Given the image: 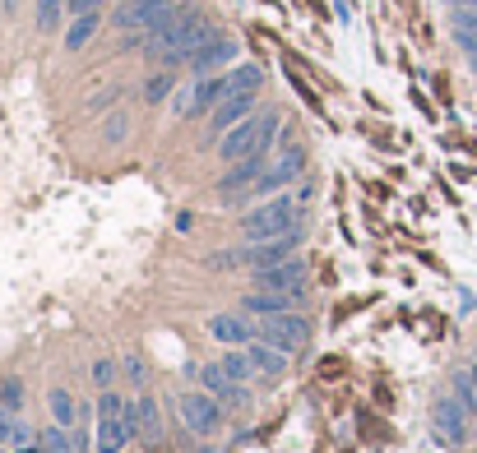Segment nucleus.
I'll list each match as a JSON object with an SVG mask.
<instances>
[{
    "label": "nucleus",
    "mask_w": 477,
    "mask_h": 453,
    "mask_svg": "<svg viewBox=\"0 0 477 453\" xmlns=\"http://www.w3.org/2000/svg\"><path fill=\"white\" fill-rule=\"evenodd\" d=\"M468 60H472V69H477V56H468Z\"/></svg>",
    "instance_id": "58836bf2"
},
{
    "label": "nucleus",
    "mask_w": 477,
    "mask_h": 453,
    "mask_svg": "<svg viewBox=\"0 0 477 453\" xmlns=\"http://www.w3.org/2000/svg\"><path fill=\"white\" fill-rule=\"evenodd\" d=\"M264 172H269V153H250V158H241V163H228V176L218 181V195H223V199H228V195H241V190L260 185Z\"/></svg>",
    "instance_id": "ddd939ff"
},
{
    "label": "nucleus",
    "mask_w": 477,
    "mask_h": 453,
    "mask_svg": "<svg viewBox=\"0 0 477 453\" xmlns=\"http://www.w3.org/2000/svg\"><path fill=\"white\" fill-rule=\"evenodd\" d=\"M260 84H264V69H260V65H237V69H228V93H260Z\"/></svg>",
    "instance_id": "4be33fe9"
},
{
    "label": "nucleus",
    "mask_w": 477,
    "mask_h": 453,
    "mask_svg": "<svg viewBox=\"0 0 477 453\" xmlns=\"http://www.w3.org/2000/svg\"><path fill=\"white\" fill-rule=\"evenodd\" d=\"M209 37H218V28L209 19H204L195 5H176L158 28L144 33V51H149L154 65L172 69V65H190V56L209 42Z\"/></svg>",
    "instance_id": "f257e3e1"
},
{
    "label": "nucleus",
    "mask_w": 477,
    "mask_h": 453,
    "mask_svg": "<svg viewBox=\"0 0 477 453\" xmlns=\"http://www.w3.org/2000/svg\"><path fill=\"white\" fill-rule=\"evenodd\" d=\"M125 407H130V403H121V394H111V389L98 398V416H107V412H125Z\"/></svg>",
    "instance_id": "2f4dec72"
},
{
    "label": "nucleus",
    "mask_w": 477,
    "mask_h": 453,
    "mask_svg": "<svg viewBox=\"0 0 477 453\" xmlns=\"http://www.w3.org/2000/svg\"><path fill=\"white\" fill-rule=\"evenodd\" d=\"M111 374H116V365H111V361H98V365H93V380H98V385H107Z\"/></svg>",
    "instance_id": "72a5a7b5"
},
{
    "label": "nucleus",
    "mask_w": 477,
    "mask_h": 453,
    "mask_svg": "<svg viewBox=\"0 0 477 453\" xmlns=\"http://www.w3.org/2000/svg\"><path fill=\"white\" fill-rule=\"evenodd\" d=\"M107 139H125V116H116V121H107Z\"/></svg>",
    "instance_id": "f704fd0d"
},
{
    "label": "nucleus",
    "mask_w": 477,
    "mask_h": 453,
    "mask_svg": "<svg viewBox=\"0 0 477 453\" xmlns=\"http://www.w3.org/2000/svg\"><path fill=\"white\" fill-rule=\"evenodd\" d=\"M237 60V37H209V42H204L195 56H190V69H195V79H199V74H214V69H223V65H232Z\"/></svg>",
    "instance_id": "4468645a"
},
{
    "label": "nucleus",
    "mask_w": 477,
    "mask_h": 453,
    "mask_svg": "<svg viewBox=\"0 0 477 453\" xmlns=\"http://www.w3.org/2000/svg\"><path fill=\"white\" fill-rule=\"evenodd\" d=\"M19 453H42V448H28V444H19Z\"/></svg>",
    "instance_id": "e433bc0d"
},
{
    "label": "nucleus",
    "mask_w": 477,
    "mask_h": 453,
    "mask_svg": "<svg viewBox=\"0 0 477 453\" xmlns=\"http://www.w3.org/2000/svg\"><path fill=\"white\" fill-rule=\"evenodd\" d=\"M228 98V74H199V79L176 98V116H209Z\"/></svg>",
    "instance_id": "0eeeda50"
},
{
    "label": "nucleus",
    "mask_w": 477,
    "mask_h": 453,
    "mask_svg": "<svg viewBox=\"0 0 477 453\" xmlns=\"http://www.w3.org/2000/svg\"><path fill=\"white\" fill-rule=\"evenodd\" d=\"M459 374H463V380H468V385H472V394H477V365H463V370H459Z\"/></svg>",
    "instance_id": "c9c22d12"
},
{
    "label": "nucleus",
    "mask_w": 477,
    "mask_h": 453,
    "mask_svg": "<svg viewBox=\"0 0 477 453\" xmlns=\"http://www.w3.org/2000/svg\"><path fill=\"white\" fill-rule=\"evenodd\" d=\"M10 444H19V421L10 407H0V448H10Z\"/></svg>",
    "instance_id": "c756f323"
},
{
    "label": "nucleus",
    "mask_w": 477,
    "mask_h": 453,
    "mask_svg": "<svg viewBox=\"0 0 477 453\" xmlns=\"http://www.w3.org/2000/svg\"><path fill=\"white\" fill-rule=\"evenodd\" d=\"M116 5H130V0H116Z\"/></svg>",
    "instance_id": "ea45409f"
},
{
    "label": "nucleus",
    "mask_w": 477,
    "mask_h": 453,
    "mask_svg": "<svg viewBox=\"0 0 477 453\" xmlns=\"http://www.w3.org/2000/svg\"><path fill=\"white\" fill-rule=\"evenodd\" d=\"M302 172H306V148H302L297 139H283V148L269 158V172H264L260 185H250V190H255V195H274V190L292 185Z\"/></svg>",
    "instance_id": "20e7f679"
},
{
    "label": "nucleus",
    "mask_w": 477,
    "mask_h": 453,
    "mask_svg": "<svg viewBox=\"0 0 477 453\" xmlns=\"http://www.w3.org/2000/svg\"><path fill=\"white\" fill-rule=\"evenodd\" d=\"M306 300V291H250L246 300H241V311L246 315H283V311H297Z\"/></svg>",
    "instance_id": "dca6fc26"
},
{
    "label": "nucleus",
    "mask_w": 477,
    "mask_h": 453,
    "mask_svg": "<svg viewBox=\"0 0 477 453\" xmlns=\"http://www.w3.org/2000/svg\"><path fill=\"white\" fill-rule=\"evenodd\" d=\"M450 24H454V42H459L468 56H477V10H472V5H454Z\"/></svg>",
    "instance_id": "aec40b11"
},
{
    "label": "nucleus",
    "mask_w": 477,
    "mask_h": 453,
    "mask_svg": "<svg viewBox=\"0 0 477 453\" xmlns=\"http://www.w3.org/2000/svg\"><path fill=\"white\" fill-rule=\"evenodd\" d=\"M0 453H5V448H0Z\"/></svg>",
    "instance_id": "a19ab883"
},
{
    "label": "nucleus",
    "mask_w": 477,
    "mask_h": 453,
    "mask_svg": "<svg viewBox=\"0 0 477 453\" xmlns=\"http://www.w3.org/2000/svg\"><path fill=\"white\" fill-rule=\"evenodd\" d=\"M218 361H223V370L232 374L237 385H246L250 374H255V361H250V352H246V347H228V352H223Z\"/></svg>",
    "instance_id": "5701e85b"
},
{
    "label": "nucleus",
    "mask_w": 477,
    "mask_h": 453,
    "mask_svg": "<svg viewBox=\"0 0 477 453\" xmlns=\"http://www.w3.org/2000/svg\"><path fill=\"white\" fill-rule=\"evenodd\" d=\"M431 426H436L440 444H463V439H468V407H463L459 398H436Z\"/></svg>",
    "instance_id": "9b49d317"
},
{
    "label": "nucleus",
    "mask_w": 477,
    "mask_h": 453,
    "mask_svg": "<svg viewBox=\"0 0 477 453\" xmlns=\"http://www.w3.org/2000/svg\"><path fill=\"white\" fill-rule=\"evenodd\" d=\"M223 398L218 394H181V421H186V430L190 435H218L223 430Z\"/></svg>",
    "instance_id": "39448f33"
},
{
    "label": "nucleus",
    "mask_w": 477,
    "mask_h": 453,
    "mask_svg": "<svg viewBox=\"0 0 477 453\" xmlns=\"http://www.w3.org/2000/svg\"><path fill=\"white\" fill-rule=\"evenodd\" d=\"M209 333H214L223 347H246V342H255V324H246L241 315H214V320H209Z\"/></svg>",
    "instance_id": "a211bd4d"
},
{
    "label": "nucleus",
    "mask_w": 477,
    "mask_h": 453,
    "mask_svg": "<svg viewBox=\"0 0 477 453\" xmlns=\"http://www.w3.org/2000/svg\"><path fill=\"white\" fill-rule=\"evenodd\" d=\"M42 453H75V439H70V426H51L42 435Z\"/></svg>",
    "instance_id": "bb28decb"
},
{
    "label": "nucleus",
    "mask_w": 477,
    "mask_h": 453,
    "mask_svg": "<svg viewBox=\"0 0 477 453\" xmlns=\"http://www.w3.org/2000/svg\"><path fill=\"white\" fill-rule=\"evenodd\" d=\"M223 407H228V412H246V407H250V389H246V385H232V389L223 394Z\"/></svg>",
    "instance_id": "7c9ffc66"
},
{
    "label": "nucleus",
    "mask_w": 477,
    "mask_h": 453,
    "mask_svg": "<svg viewBox=\"0 0 477 453\" xmlns=\"http://www.w3.org/2000/svg\"><path fill=\"white\" fill-rule=\"evenodd\" d=\"M297 246H302V232H292V237H274V241H255L250 250H241V264H246L250 273L274 269V264L292 259V255H297Z\"/></svg>",
    "instance_id": "9d476101"
},
{
    "label": "nucleus",
    "mask_w": 477,
    "mask_h": 453,
    "mask_svg": "<svg viewBox=\"0 0 477 453\" xmlns=\"http://www.w3.org/2000/svg\"><path fill=\"white\" fill-rule=\"evenodd\" d=\"M172 10H176V0H130V5L116 10V24L130 28V33H149V28H158Z\"/></svg>",
    "instance_id": "6e6552de"
},
{
    "label": "nucleus",
    "mask_w": 477,
    "mask_h": 453,
    "mask_svg": "<svg viewBox=\"0 0 477 453\" xmlns=\"http://www.w3.org/2000/svg\"><path fill=\"white\" fill-rule=\"evenodd\" d=\"M306 333H311V324H306V315H302V311H283V315H264V320L255 324V338H264V342H274V347H283V352H297V347L306 342Z\"/></svg>",
    "instance_id": "423d86ee"
},
{
    "label": "nucleus",
    "mask_w": 477,
    "mask_h": 453,
    "mask_svg": "<svg viewBox=\"0 0 477 453\" xmlns=\"http://www.w3.org/2000/svg\"><path fill=\"white\" fill-rule=\"evenodd\" d=\"M199 385L209 389V394H218V398H223V394H228L237 380H232V374L223 370V361H209V365H199Z\"/></svg>",
    "instance_id": "b1692460"
},
{
    "label": "nucleus",
    "mask_w": 477,
    "mask_h": 453,
    "mask_svg": "<svg viewBox=\"0 0 477 453\" xmlns=\"http://www.w3.org/2000/svg\"><path fill=\"white\" fill-rule=\"evenodd\" d=\"M130 412H134V430H140V439H158V435H163V412H158V398L134 394V398H130Z\"/></svg>",
    "instance_id": "6ab92c4d"
},
{
    "label": "nucleus",
    "mask_w": 477,
    "mask_h": 453,
    "mask_svg": "<svg viewBox=\"0 0 477 453\" xmlns=\"http://www.w3.org/2000/svg\"><path fill=\"white\" fill-rule=\"evenodd\" d=\"M459 5H472V10H477V0H459Z\"/></svg>",
    "instance_id": "4c0bfd02"
},
{
    "label": "nucleus",
    "mask_w": 477,
    "mask_h": 453,
    "mask_svg": "<svg viewBox=\"0 0 477 453\" xmlns=\"http://www.w3.org/2000/svg\"><path fill=\"white\" fill-rule=\"evenodd\" d=\"M98 24H102V15H98V10H89V15H75V24L65 28V51H80V47H89V42H93V33H98Z\"/></svg>",
    "instance_id": "412c9836"
},
{
    "label": "nucleus",
    "mask_w": 477,
    "mask_h": 453,
    "mask_svg": "<svg viewBox=\"0 0 477 453\" xmlns=\"http://www.w3.org/2000/svg\"><path fill=\"white\" fill-rule=\"evenodd\" d=\"M255 287H264V291H306V259L292 255V259H283L274 269H260Z\"/></svg>",
    "instance_id": "f8f14e48"
},
{
    "label": "nucleus",
    "mask_w": 477,
    "mask_h": 453,
    "mask_svg": "<svg viewBox=\"0 0 477 453\" xmlns=\"http://www.w3.org/2000/svg\"><path fill=\"white\" fill-rule=\"evenodd\" d=\"M297 195H279V199H269L260 208H250L241 217V237L255 246V241H274V237H292L302 232V213H297Z\"/></svg>",
    "instance_id": "7ed1b4c3"
},
{
    "label": "nucleus",
    "mask_w": 477,
    "mask_h": 453,
    "mask_svg": "<svg viewBox=\"0 0 477 453\" xmlns=\"http://www.w3.org/2000/svg\"><path fill=\"white\" fill-rule=\"evenodd\" d=\"M65 5H70V15H89V10L102 5V0H65Z\"/></svg>",
    "instance_id": "473e14b6"
},
{
    "label": "nucleus",
    "mask_w": 477,
    "mask_h": 453,
    "mask_svg": "<svg viewBox=\"0 0 477 453\" xmlns=\"http://www.w3.org/2000/svg\"><path fill=\"white\" fill-rule=\"evenodd\" d=\"M246 352H250V361H255V374H264V380H274V374L288 370V352L274 347V342H264V338L246 342Z\"/></svg>",
    "instance_id": "f3484780"
},
{
    "label": "nucleus",
    "mask_w": 477,
    "mask_h": 453,
    "mask_svg": "<svg viewBox=\"0 0 477 453\" xmlns=\"http://www.w3.org/2000/svg\"><path fill=\"white\" fill-rule=\"evenodd\" d=\"M0 407H10L15 416L24 412V380H0Z\"/></svg>",
    "instance_id": "cd10ccee"
},
{
    "label": "nucleus",
    "mask_w": 477,
    "mask_h": 453,
    "mask_svg": "<svg viewBox=\"0 0 477 453\" xmlns=\"http://www.w3.org/2000/svg\"><path fill=\"white\" fill-rule=\"evenodd\" d=\"M246 116H255V93H228V98L209 111V130H214V134H228V130L241 125Z\"/></svg>",
    "instance_id": "2eb2a0df"
},
{
    "label": "nucleus",
    "mask_w": 477,
    "mask_h": 453,
    "mask_svg": "<svg viewBox=\"0 0 477 453\" xmlns=\"http://www.w3.org/2000/svg\"><path fill=\"white\" fill-rule=\"evenodd\" d=\"M70 10L65 0H37V28L42 33H51V28H60V15Z\"/></svg>",
    "instance_id": "a878e982"
},
{
    "label": "nucleus",
    "mask_w": 477,
    "mask_h": 453,
    "mask_svg": "<svg viewBox=\"0 0 477 453\" xmlns=\"http://www.w3.org/2000/svg\"><path fill=\"white\" fill-rule=\"evenodd\" d=\"M51 416H56V426H70L75 416H80V403H75V394L70 389H51Z\"/></svg>",
    "instance_id": "393cba45"
},
{
    "label": "nucleus",
    "mask_w": 477,
    "mask_h": 453,
    "mask_svg": "<svg viewBox=\"0 0 477 453\" xmlns=\"http://www.w3.org/2000/svg\"><path fill=\"white\" fill-rule=\"evenodd\" d=\"M130 439H140V430H134V412H130V407H125V412H107V416H98V439H93L98 453H121Z\"/></svg>",
    "instance_id": "1a4fd4ad"
},
{
    "label": "nucleus",
    "mask_w": 477,
    "mask_h": 453,
    "mask_svg": "<svg viewBox=\"0 0 477 453\" xmlns=\"http://www.w3.org/2000/svg\"><path fill=\"white\" fill-rule=\"evenodd\" d=\"M167 93H172V74H167V69H158L154 79L144 84V98H149V102H163Z\"/></svg>",
    "instance_id": "c85d7f7f"
},
{
    "label": "nucleus",
    "mask_w": 477,
    "mask_h": 453,
    "mask_svg": "<svg viewBox=\"0 0 477 453\" xmlns=\"http://www.w3.org/2000/svg\"><path fill=\"white\" fill-rule=\"evenodd\" d=\"M283 130V116L279 111H255V116H246L241 125H232L223 139H218V158L223 163H241V158H250V153H269V143H274V134Z\"/></svg>",
    "instance_id": "f03ea898"
}]
</instances>
